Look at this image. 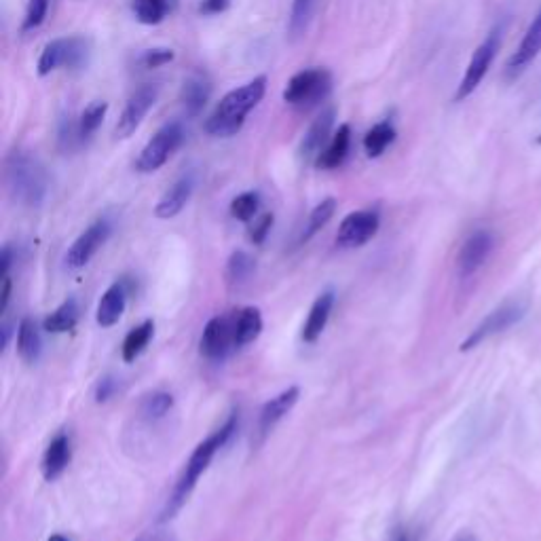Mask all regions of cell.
<instances>
[{
    "label": "cell",
    "mask_w": 541,
    "mask_h": 541,
    "mask_svg": "<svg viewBox=\"0 0 541 541\" xmlns=\"http://www.w3.org/2000/svg\"><path fill=\"white\" fill-rule=\"evenodd\" d=\"M237 423H239V421H237V415L233 413V415L227 419L225 425H222L220 429H216V432L210 434V436L205 438L201 444H197V449L193 451L191 459L186 461V465H184V472H182V476H180L178 482H176V489H174L170 501H167V508H165L161 520H170V518H174V516L180 512V508L184 506L186 499L191 497L193 489L197 487L199 478L205 474V470L210 468V463H212V459L216 457V453H218V451L222 449V446H225V444L231 440V436L237 432Z\"/></svg>",
    "instance_id": "obj_1"
},
{
    "label": "cell",
    "mask_w": 541,
    "mask_h": 541,
    "mask_svg": "<svg viewBox=\"0 0 541 541\" xmlns=\"http://www.w3.org/2000/svg\"><path fill=\"white\" fill-rule=\"evenodd\" d=\"M267 93V77H256L254 81L229 91L225 98L218 102L210 119L205 121V134L214 138L235 136L246 123V117L263 102Z\"/></svg>",
    "instance_id": "obj_2"
},
{
    "label": "cell",
    "mask_w": 541,
    "mask_h": 541,
    "mask_svg": "<svg viewBox=\"0 0 541 541\" xmlns=\"http://www.w3.org/2000/svg\"><path fill=\"white\" fill-rule=\"evenodd\" d=\"M9 195L24 208H39L49 193V176L43 163L26 151H13L5 159Z\"/></svg>",
    "instance_id": "obj_3"
},
{
    "label": "cell",
    "mask_w": 541,
    "mask_h": 541,
    "mask_svg": "<svg viewBox=\"0 0 541 541\" xmlns=\"http://www.w3.org/2000/svg\"><path fill=\"white\" fill-rule=\"evenodd\" d=\"M332 91V74L326 68H305L301 72H296L294 77L288 81L284 89V102L309 110L324 102Z\"/></svg>",
    "instance_id": "obj_4"
},
{
    "label": "cell",
    "mask_w": 541,
    "mask_h": 541,
    "mask_svg": "<svg viewBox=\"0 0 541 541\" xmlns=\"http://www.w3.org/2000/svg\"><path fill=\"white\" fill-rule=\"evenodd\" d=\"M89 41L83 39V36H64V39H53L49 41L43 51L39 64H36V72H39V77H47V74L66 68V70H74V68H83L89 60Z\"/></svg>",
    "instance_id": "obj_5"
},
{
    "label": "cell",
    "mask_w": 541,
    "mask_h": 541,
    "mask_svg": "<svg viewBox=\"0 0 541 541\" xmlns=\"http://www.w3.org/2000/svg\"><path fill=\"white\" fill-rule=\"evenodd\" d=\"M529 311V303L520 301V298H514V301H506L503 305L495 307L484 320L470 332V337L461 343V351H472L480 347L482 343H487L489 339L497 337V334L510 330L512 326L520 324L525 320V315Z\"/></svg>",
    "instance_id": "obj_6"
},
{
    "label": "cell",
    "mask_w": 541,
    "mask_h": 541,
    "mask_svg": "<svg viewBox=\"0 0 541 541\" xmlns=\"http://www.w3.org/2000/svg\"><path fill=\"white\" fill-rule=\"evenodd\" d=\"M184 142V127L180 121L165 123L159 132L146 142L142 153L136 159V172L153 174L170 161V157L178 151Z\"/></svg>",
    "instance_id": "obj_7"
},
{
    "label": "cell",
    "mask_w": 541,
    "mask_h": 541,
    "mask_svg": "<svg viewBox=\"0 0 541 541\" xmlns=\"http://www.w3.org/2000/svg\"><path fill=\"white\" fill-rule=\"evenodd\" d=\"M499 45H501V30L493 28L489 32L487 39H484L476 47V51L472 53V60H470L468 68H465L463 79H461V83L457 87L455 102H463L465 98H470L472 93L478 89V85L484 81V77H487L491 64L495 62V55L499 51Z\"/></svg>",
    "instance_id": "obj_8"
},
{
    "label": "cell",
    "mask_w": 541,
    "mask_h": 541,
    "mask_svg": "<svg viewBox=\"0 0 541 541\" xmlns=\"http://www.w3.org/2000/svg\"><path fill=\"white\" fill-rule=\"evenodd\" d=\"M159 98V87L148 83V85H142L140 89H136L132 96H129L123 113L117 121V127H115V136L121 138V140H127L129 136H132L136 129L142 125L144 117L148 115V110H151L155 106Z\"/></svg>",
    "instance_id": "obj_9"
},
{
    "label": "cell",
    "mask_w": 541,
    "mask_h": 541,
    "mask_svg": "<svg viewBox=\"0 0 541 541\" xmlns=\"http://www.w3.org/2000/svg\"><path fill=\"white\" fill-rule=\"evenodd\" d=\"M110 233H113V225L108 218H98L77 237V241L70 246L66 254V265L70 269H81L89 260L98 254V250L106 244Z\"/></svg>",
    "instance_id": "obj_10"
},
{
    "label": "cell",
    "mask_w": 541,
    "mask_h": 541,
    "mask_svg": "<svg viewBox=\"0 0 541 541\" xmlns=\"http://www.w3.org/2000/svg\"><path fill=\"white\" fill-rule=\"evenodd\" d=\"M379 227H381V216L377 210L351 212L341 222L339 233H337V244L341 248H362L379 233Z\"/></svg>",
    "instance_id": "obj_11"
},
{
    "label": "cell",
    "mask_w": 541,
    "mask_h": 541,
    "mask_svg": "<svg viewBox=\"0 0 541 541\" xmlns=\"http://www.w3.org/2000/svg\"><path fill=\"white\" fill-rule=\"evenodd\" d=\"M495 248V235L487 229H478L468 235V239L463 241V246L457 254V273L461 279H468L474 273L482 269V265L487 263L491 252Z\"/></svg>",
    "instance_id": "obj_12"
},
{
    "label": "cell",
    "mask_w": 541,
    "mask_h": 541,
    "mask_svg": "<svg viewBox=\"0 0 541 541\" xmlns=\"http://www.w3.org/2000/svg\"><path fill=\"white\" fill-rule=\"evenodd\" d=\"M541 53V11L535 15V20L527 28V34L522 36L518 49L512 53V58L506 64V77L518 79L525 72L531 62H535L537 55Z\"/></svg>",
    "instance_id": "obj_13"
},
{
    "label": "cell",
    "mask_w": 541,
    "mask_h": 541,
    "mask_svg": "<svg viewBox=\"0 0 541 541\" xmlns=\"http://www.w3.org/2000/svg\"><path fill=\"white\" fill-rule=\"evenodd\" d=\"M334 119H337V110L326 108L324 113L309 125L307 134L301 140V148H298V157H301L305 163L317 161V157L322 155L326 144L330 142Z\"/></svg>",
    "instance_id": "obj_14"
},
{
    "label": "cell",
    "mask_w": 541,
    "mask_h": 541,
    "mask_svg": "<svg viewBox=\"0 0 541 541\" xmlns=\"http://www.w3.org/2000/svg\"><path fill=\"white\" fill-rule=\"evenodd\" d=\"M233 343V322L225 317H212L201 334V353L208 360H222Z\"/></svg>",
    "instance_id": "obj_15"
},
{
    "label": "cell",
    "mask_w": 541,
    "mask_h": 541,
    "mask_svg": "<svg viewBox=\"0 0 541 541\" xmlns=\"http://www.w3.org/2000/svg\"><path fill=\"white\" fill-rule=\"evenodd\" d=\"M195 184H197L195 174H184V176H180L170 186V189H167L163 193V197L159 199L157 208H155V216L161 218V220L176 218L186 208V203L191 201V197L195 193Z\"/></svg>",
    "instance_id": "obj_16"
},
{
    "label": "cell",
    "mask_w": 541,
    "mask_h": 541,
    "mask_svg": "<svg viewBox=\"0 0 541 541\" xmlns=\"http://www.w3.org/2000/svg\"><path fill=\"white\" fill-rule=\"evenodd\" d=\"M301 398V389L298 387H288L284 389L282 394H277L275 398H271L263 410H260V419H258V432L260 436H267L271 429L282 421L290 410L294 408V404Z\"/></svg>",
    "instance_id": "obj_17"
},
{
    "label": "cell",
    "mask_w": 541,
    "mask_h": 541,
    "mask_svg": "<svg viewBox=\"0 0 541 541\" xmlns=\"http://www.w3.org/2000/svg\"><path fill=\"white\" fill-rule=\"evenodd\" d=\"M210 96H212L210 79L201 72L191 74V77L184 81L182 91H180V102H182L184 113L189 117L201 115L205 104H208V100H210Z\"/></svg>",
    "instance_id": "obj_18"
},
{
    "label": "cell",
    "mask_w": 541,
    "mask_h": 541,
    "mask_svg": "<svg viewBox=\"0 0 541 541\" xmlns=\"http://www.w3.org/2000/svg\"><path fill=\"white\" fill-rule=\"evenodd\" d=\"M125 305H127V284L125 282H115L102 296V301L98 305L96 322L102 328L115 326L123 317V313H125Z\"/></svg>",
    "instance_id": "obj_19"
},
{
    "label": "cell",
    "mask_w": 541,
    "mask_h": 541,
    "mask_svg": "<svg viewBox=\"0 0 541 541\" xmlns=\"http://www.w3.org/2000/svg\"><path fill=\"white\" fill-rule=\"evenodd\" d=\"M332 307H334V292L332 290H326L315 298L307 322L303 326V341L305 343H315L317 339L322 337V332L326 330V324L330 320Z\"/></svg>",
    "instance_id": "obj_20"
},
{
    "label": "cell",
    "mask_w": 541,
    "mask_h": 541,
    "mask_svg": "<svg viewBox=\"0 0 541 541\" xmlns=\"http://www.w3.org/2000/svg\"><path fill=\"white\" fill-rule=\"evenodd\" d=\"M68 463H70V438L66 434H58L49 442L47 451L43 455V465H41L43 478L47 482L58 480L68 468Z\"/></svg>",
    "instance_id": "obj_21"
},
{
    "label": "cell",
    "mask_w": 541,
    "mask_h": 541,
    "mask_svg": "<svg viewBox=\"0 0 541 541\" xmlns=\"http://www.w3.org/2000/svg\"><path fill=\"white\" fill-rule=\"evenodd\" d=\"M349 146H351V127L345 123L332 134L330 142L326 144L322 155L317 157L315 165L320 167V170H337V167L345 163L349 155Z\"/></svg>",
    "instance_id": "obj_22"
},
{
    "label": "cell",
    "mask_w": 541,
    "mask_h": 541,
    "mask_svg": "<svg viewBox=\"0 0 541 541\" xmlns=\"http://www.w3.org/2000/svg\"><path fill=\"white\" fill-rule=\"evenodd\" d=\"M263 332V315L256 307L241 309L233 320V343L235 347H246L254 343Z\"/></svg>",
    "instance_id": "obj_23"
},
{
    "label": "cell",
    "mask_w": 541,
    "mask_h": 541,
    "mask_svg": "<svg viewBox=\"0 0 541 541\" xmlns=\"http://www.w3.org/2000/svg\"><path fill=\"white\" fill-rule=\"evenodd\" d=\"M43 351V341H41V332L32 317H24L20 322V328H17V353L26 364H34L41 358Z\"/></svg>",
    "instance_id": "obj_24"
},
{
    "label": "cell",
    "mask_w": 541,
    "mask_h": 541,
    "mask_svg": "<svg viewBox=\"0 0 541 541\" xmlns=\"http://www.w3.org/2000/svg\"><path fill=\"white\" fill-rule=\"evenodd\" d=\"M153 334H155L153 320H146L140 326H136L132 332H129L123 341V347H121L123 362H127V364L136 362V358H140L142 351L148 347V343H151Z\"/></svg>",
    "instance_id": "obj_25"
},
{
    "label": "cell",
    "mask_w": 541,
    "mask_h": 541,
    "mask_svg": "<svg viewBox=\"0 0 541 541\" xmlns=\"http://www.w3.org/2000/svg\"><path fill=\"white\" fill-rule=\"evenodd\" d=\"M317 7H320V0H292L288 20L290 39H301V36L309 30Z\"/></svg>",
    "instance_id": "obj_26"
},
{
    "label": "cell",
    "mask_w": 541,
    "mask_h": 541,
    "mask_svg": "<svg viewBox=\"0 0 541 541\" xmlns=\"http://www.w3.org/2000/svg\"><path fill=\"white\" fill-rule=\"evenodd\" d=\"M396 140V127L391 125V121H381L377 125H372L368 129V134L364 136V151L370 159L381 157L387 148L394 144Z\"/></svg>",
    "instance_id": "obj_27"
},
{
    "label": "cell",
    "mask_w": 541,
    "mask_h": 541,
    "mask_svg": "<svg viewBox=\"0 0 541 541\" xmlns=\"http://www.w3.org/2000/svg\"><path fill=\"white\" fill-rule=\"evenodd\" d=\"M174 9V0H132L136 20L144 26L161 24Z\"/></svg>",
    "instance_id": "obj_28"
},
{
    "label": "cell",
    "mask_w": 541,
    "mask_h": 541,
    "mask_svg": "<svg viewBox=\"0 0 541 541\" xmlns=\"http://www.w3.org/2000/svg\"><path fill=\"white\" fill-rule=\"evenodd\" d=\"M254 271H256V260L248 252L244 250L233 252L225 271L229 288H241L244 284H248Z\"/></svg>",
    "instance_id": "obj_29"
},
{
    "label": "cell",
    "mask_w": 541,
    "mask_h": 541,
    "mask_svg": "<svg viewBox=\"0 0 541 541\" xmlns=\"http://www.w3.org/2000/svg\"><path fill=\"white\" fill-rule=\"evenodd\" d=\"M77 322H79V303H77V298H68L64 305H60L49 317H45L43 326L47 332L64 334V332L74 330Z\"/></svg>",
    "instance_id": "obj_30"
},
{
    "label": "cell",
    "mask_w": 541,
    "mask_h": 541,
    "mask_svg": "<svg viewBox=\"0 0 541 541\" xmlns=\"http://www.w3.org/2000/svg\"><path fill=\"white\" fill-rule=\"evenodd\" d=\"M334 212H337V199L328 197L322 203H317L313 208V212L309 214L307 227H305V231L301 235V241H309L315 233H320L328 225L330 218L334 216Z\"/></svg>",
    "instance_id": "obj_31"
},
{
    "label": "cell",
    "mask_w": 541,
    "mask_h": 541,
    "mask_svg": "<svg viewBox=\"0 0 541 541\" xmlns=\"http://www.w3.org/2000/svg\"><path fill=\"white\" fill-rule=\"evenodd\" d=\"M108 113V104L106 102H91L79 119V136L81 142H87L93 134L98 132V127L102 125L104 117Z\"/></svg>",
    "instance_id": "obj_32"
},
{
    "label": "cell",
    "mask_w": 541,
    "mask_h": 541,
    "mask_svg": "<svg viewBox=\"0 0 541 541\" xmlns=\"http://www.w3.org/2000/svg\"><path fill=\"white\" fill-rule=\"evenodd\" d=\"M260 208V195L254 191L241 193L231 201V216L241 222H252Z\"/></svg>",
    "instance_id": "obj_33"
},
{
    "label": "cell",
    "mask_w": 541,
    "mask_h": 541,
    "mask_svg": "<svg viewBox=\"0 0 541 541\" xmlns=\"http://www.w3.org/2000/svg\"><path fill=\"white\" fill-rule=\"evenodd\" d=\"M172 406H174L172 394H167V391H155V394L144 400L142 413L146 415V419H161L170 413Z\"/></svg>",
    "instance_id": "obj_34"
},
{
    "label": "cell",
    "mask_w": 541,
    "mask_h": 541,
    "mask_svg": "<svg viewBox=\"0 0 541 541\" xmlns=\"http://www.w3.org/2000/svg\"><path fill=\"white\" fill-rule=\"evenodd\" d=\"M49 5H51V0H28L22 30L32 32L36 28H41L43 22H45V17H47Z\"/></svg>",
    "instance_id": "obj_35"
},
{
    "label": "cell",
    "mask_w": 541,
    "mask_h": 541,
    "mask_svg": "<svg viewBox=\"0 0 541 541\" xmlns=\"http://www.w3.org/2000/svg\"><path fill=\"white\" fill-rule=\"evenodd\" d=\"M174 58H176V53L172 49H167V47L146 49V51H142L138 55V66L144 68V70H151V68H159V66L170 64Z\"/></svg>",
    "instance_id": "obj_36"
},
{
    "label": "cell",
    "mask_w": 541,
    "mask_h": 541,
    "mask_svg": "<svg viewBox=\"0 0 541 541\" xmlns=\"http://www.w3.org/2000/svg\"><path fill=\"white\" fill-rule=\"evenodd\" d=\"M273 227V214H265V216H260L256 222H254V227L250 229V241L256 246L263 244V241L267 239L269 231Z\"/></svg>",
    "instance_id": "obj_37"
},
{
    "label": "cell",
    "mask_w": 541,
    "mask_h": 541,
    "mask_svg": "<svg viewBox=\"0 0 541 541\" xmlns=\"http://www.w3.org/2000/svg\"><path fill=\"white\" fill-rule=\"evenodd\" d=\"M117 391V381L113 377H104L98 381L96 385V402H106L113 398V394Z\"/></svg>",
    "instance_id": "obj_38"
},
{
    "label": "cell",
    "mask_w": 541,
    "mask_h": 541,
    "mask_svg": "<svg viewBox=\"0 0 541 541\" xmlns=\"http://www.w3.org/2000/svg\"><path fill=\"white\" fill-rule=\"evenodd\" d=\"M233 0H201L199 3V13L203 15H220L225 13L231 7Z\"/></svg>",
    "instance_id": "obj_39"
},
{
    "label": "cell",
    "mask_w": 541,
    "mask_h": 541,
    "mask_svg": "<svg viewBox=\"0 0 541 541\" xmlns=\"http://www.w3.org/2000/svg\"><path fill=\"white\" fill-rule=\"evenodd\" d=\"M136 541H176L174 533L172 531H165V529H153V531H146L142 533Z\"/></svg>",
    "instance_id": "obj_40"
},
{
    "label": "cell",
    "mask_w": 541,
    "mask_h": 541,
    "mask_svg": "<svg viewBox=\"0 0 541 541\" xmlns=\"http://www.w3.org/2000/svg\"><path fill=\"white\" fill-rule=\"evenodd\" d=\"M11 265H13V248L11 246H5L3 248V254H0V279L9 277Z\"/></svg>",
    "instance_id": "obj_41"
},
{
    "label": "cell",
    "mask_w": 541,
    "mask_h": 541,
    "mask_svg": "<svg viewBox=\"0 0 541 541\" xmlns=\"http://www.w3.org/2000/svg\"><path fill=\"white\" fill-rule=\"evenodd\" d=\"M9 298H11V279L5 277L3 279V288H0V313H7L9 307Z\"/></svg>",
    "instance_id": "obj_42"
},
{
    "label": "cell",
    "mask_w": 541,
    "mask_h": 541,
    "mask_svg": "<svg viewBox=\"0 0 541 541\" xmlns=\"http://www.w3.org/2000/svg\"><path fill=\"white\" fill-rule=\"evenodd\" d=\"M9 339H11V324H3V328H0V351H5L7 345H9Z\"/></svg>",
    "instance_id": "obj_43"
},
{
    "label": "cell",
    "mask_w": 541,
    "mask_h": 541,
    "mask_svg": "<svg viewBox=\"0 0 541 541\" xmlns=\"http://www.w3.org/2000/svg\"><path fill=\"white\" fill-rule=\"evenodd\" d=\"M391 541H413V537H410L408 529L404 527H396L394 533H391Z\"/></svg>",
    "instance_id": "obj_44"
},
{
    "label": "cell",
    "mask_w": 541,
    "mask_h": 541,
    "mask_svg": "<svg viewBox=\"0 0 541 541\" xmlns=\"http://www.w3.org/2000/svg\"><path fill=\"white\" fill-rule=\"evenodd\" d=\"M47 541H68L64 535H53V537H49Z\"/></svg>",
    "instance_id": "obj_45"
},
{
    "label": "cell",
    "mask_w": 541,
    "mask_h": 541,
    "mask_svg": "<svg viewBox=\"0 0 541 541\" xmlns=\"http://www.w3.org/2000/svg\"><path fill=\"white\" fill-rule=\"evenodd\" d=\"M457 541H478L476 537H472V535H463V537H459Z\"/></svg>",
    "instance_id": "obj_46"
},
{
    "label": "cell",
    "mask_w": 541,
    "mask_h": 541,
    "mask_svg": "<svg viewBox=\"0 0 541 541\" xmlns=\"http://www.w3.org/2000/svg\"><path fill=\"white\" fill-rule=\"evenodd\" d=\"M537 142H539V144H541V136H539V138H537Z\"/></svg>",
    "instance_id": "obj_47"
}]
</instances>
